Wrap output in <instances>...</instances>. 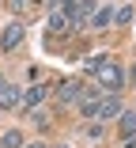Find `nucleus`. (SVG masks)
I'll list each match as a JSON object with an SVG mask.
<instances>
[{"label": "nucleus", "instance_id": "obj_1", "mask_svg": "<svg viewBox=\"0 0 136 148\" xmlns=\"http://www.w3.org/2000/svg\"><path fill=\"white\" fill-rule=\"evenodd\" d=\"M87 69L95 72V80H98L102 87H110V91H117V87L125 84V69H121V65H114V61H102V57H91V61H87Z\"/></svg>", "mask_w": 136, "mask_h": 148}, {"label": "nucleus", "instance_id": "obj_8", "mask_svg": "<svg viewBox=\"0 0 136 148\" xmlns=\"http://www.w3.org/2000/svg\"><path fill=\"white\" fill-rule=\"evenodd\" d=\"M49 31H53V34L72 31V27H68V15H64V12H49Z\"/></svg>", "mask_w": 136, "mask_h": 148}, {"label": "nucleus", "instance_id": "obj_10", "mask_svg": "<svg viewBox=\"0 0 136 148\" xmlns=\"http://www.w3.org/2000/svg\"><path fill=\"white\" fill-rule=\"evenodd\" d=\"M110 19H114V12H110V8L102 4V8H95V19H91V27H106Z\"/></svg>", "mask_w": 136, "mask_h": 148}, {"label": "nucleus", "instance_id": "obj_6", "mask_svg": "<svg viewBox=\"0 0 136 148\" xmlns=\"http://www.w3.org/2000/svg\"><path fill=\"white\" fill-rule=\"evenodd\" d=\"M23 34H26L23 23H8V27H4V38H0V46H4V49H15V46L23 42Z\"/></svg>", "mask_w": 136, "mask_h": 148}, {"label": "nucleus", "instance_id": "obj_7", "mask_svg": "<svg viewBox=\"0 0 136 148\" xmlns=\"http://www.w3.org/2000/svg\"><path fill=\"white\" fill-rule=\"evenodd\" d=\"M121 137H136V110H121Z\"/></svg>", "mask_w": 136, "mask_h": 148}, {"label": "nucleus", "instance_id": "obj_9", "mask_svg": "<svg viewBox=\"0 0 136 148\" xmlns=\"http://www.w3.org/2000/svg\"><path fill=\"white\" fill-rule=\"evenodd\" d=\"M42 99H45V87H38V84H34V87H30V91H26V95H23V99H19V103H23V106H26V110H34V106H38V103H42Z\"/></svg>", "mask_w": 136, "mask_h": 148}, {"label": "nucleus", "instance_id": "obj_11", "mask_svg": "<svg viewBox=\"0 0 136 148\" xmlns=\"http://www.w3.org/2000/svg\"><path fill=\"white\" fill-rule=\"evenodd\" d=\"M19 144H23L19 129H8V133H4V140H0V148H19Z\"/></svg>", "mask_w": 136, "mask_h": 148}, {"label": "nucleus", "instance_id": "obj_14", "mask_svg": "<svg viewBox=\"0 0 136 148\" xmlns=\"http://www.w3.org/2000/svg\"><path fill=\"white\" fill-rule=\"evenodd\" d=\"M125 148H136V137H125Z\"/></svg>", "mask_w": 136, "mask_h": 148}, {"label": "nucleus", "instance_id": "obj_15", "mask_svg": "<svg viewBox=\"0 0 136 148\" xmlns=\"http://www.w3.org/2000/svg\"><path fill=\"white\" fill-rule=\"evenodd\" d=\"M26 148H42V144H26Z\"/></svg>", "mask_w": 136, "mask_h": 148}, {"label": "nucleus", "instance_id": "obj_16", "mask_svg": "<svg viewBox=\"0 0 136 148\" xmlns=\"http://www.w3.org/2000/svg\"><path fill=\"white\" fill-rule=\"evenodd\" d=\"M132 80H136V65H132Z\"/></svg>", "mask_w": 136, "mask_h": 148}, {"label": "nucleus", "instance_id": "obj_17", "mask_svg": "<svg viewBox=\"0 0 136 148\" xmlns=\"http://www.w3.org/2000/svg\"><path fill=\"white\" fill-rule=\"evenodd\" d=\"M0 84H4V76H0Z\"/></svg>", "mask_w": 136, "mask_h": 148}, {"label": "nucleus", "instance_id": "obj_3", "mask_svg": "<svg viewBox=\"0 0 136 148\" xmlns=\"http://www.w3.org/2000/svg\"><path fill=\"white\" fill-rule=\"evenodd\" d=\"M117 114H121V99L117 95H102L91 118H95V122H106V118H117Z\"/></svg>", "mask_w": 136, "mask_h": 148}, {"label": "nucleus", "instance_id": "obj_4", "mask_svg": "<svg viewBox=\"0 0 136 148\" xmlns=\"http://www.w3.org/2000/svg\"><path fill=\"white\" fill-rule=\"evenodd\" d=\"M57 99L61 103H79V99H83V84H79V80H61Z\"/></svg>", "mask_w": 136, "mask_h": 148}, {"label": "nucleus", "instance_id": "obj_5", "mask_svg": "<svg viewBox=\"0 0 136 148\" xmlns=\"http://www.w3.org/2000/svg\"><path fill=\"white\" fill-rule=\"evenodd\" d=\"M19 99H23V95H19L15 84H0V110H15Z\"/></svg>", "mask_w": 136, "mask_h": 148}, {"label": "nucleus", "instance_id": "obj_13", "mask_svg": "<svg viewBox=\"0 0 136 148\" xmlns=\"http://www.w3.org/2000/svg\"><path fill=\"white\" fill-rule=\"evenodd\" d=\"M26 4H30V0H12V8H15V12H26Z\"/></svg>", "mask_w": 136, "mask_h": 148}, {"label": "nucleus", "instance_id": "obj_12", "mask_svg": "<svg viewBox=\"0 0 136 148\" xmlns=\"http://www.w3.org/2000/svg\"><path fill=\"white\" fill-rule=\"evenodd\" d=\"M114 19H117V23H129V19H132V8H129V4H125V8H117V12H114Z\"/></svg>", "mask_w": 136, "mask_h": 148}, {"label": "nucleus", "instance_id": "obj_2", "mask_svg": "<svg viewBox=\"0 0 136 148\" xmlns=\"http://www.w3.org/2000/svg\"><path fill=\"white\" fill-rule=\"evenodd\" d=\"M95 0H76L72 4V12H68V27L72 31H83V27H91V19H95Z\"/></svg>", "mask_w": 136, "mask_h": 148}]
</instances>
